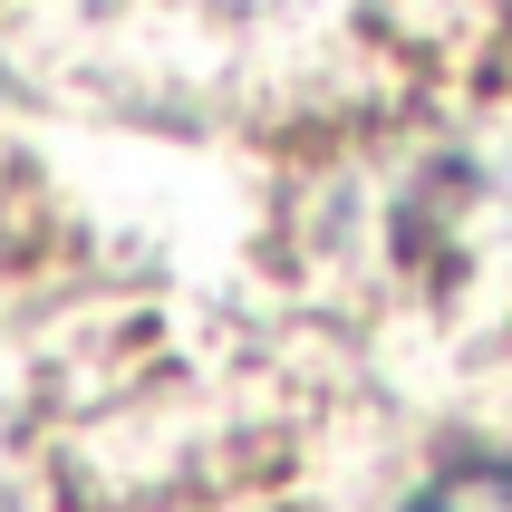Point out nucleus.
<instances>
[{
  "mask_svg": "<svg viewBox=\"0 0 512 512\" xmlns=\"http://www.w3.org/2000/svg\"><path fill=\"white\" fill-rule=\"evenodd\" d=\"M406 512H512V464L503 455H474V464H445Z\"/></svg>",
  "mask_w": 512,
  "mask_h": 512,
  "instance_id": "nucleus-1",
  "label": "nucleus"
}]
</instances>
